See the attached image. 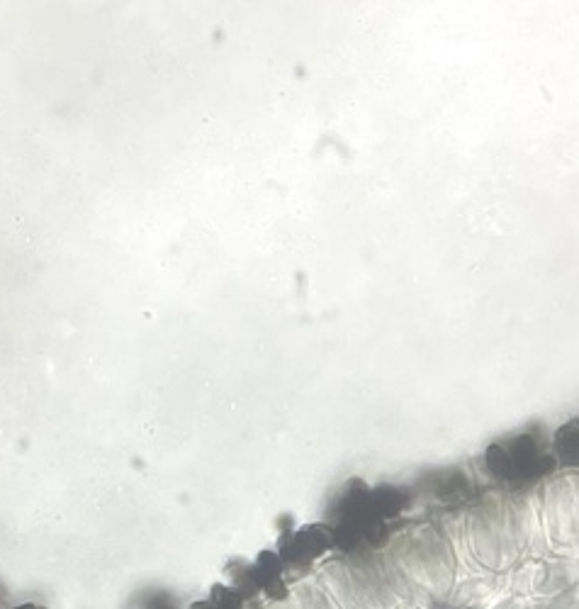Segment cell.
<instances>
[{
    "label": "cell",
    "mask_w": 579,
    "mask_h": 609,
    "mask_svg": "<svg viewBox=\"0 0 579 609\" xmlns=\"http://www.w3.org/2000/svg\"><path fill=\"white\" fill-rule=\"evenodd\" d=\"M334 543V534L324 527H307L297 536L290 539L285 546V558L290 563H309L311 558L321 556Z\"/></svg>",
    "instance_id": "1"
},
{
    "label": "cell",
    "mask_w": 579,
    "mask_h": 609,
    "mask_svg": "<svg viewBox=\"0 0 579 609\" xmlns=\"http://www.w3.org/2000/svg\"><path fill=\"white\" fill-rule=\"evenodd\" d=\"M212 609H239L241 607V595L236 590H226V587L217 585L212 587Z\"/></svg>",
    "instance_id": "2"
},
{
    "label": "cell",
    "mask_w": 579,
    "mask_h": 609,
    "mask_svg": "<svg viewBox=\"0 0 579 609\" xmlns=\"http://www.w3.org/2000/svg\"><path fill=\"white\" fill-rule=\"evenodd\" d=\"M15 609H37L34 605H20V607H15Z\"/></svg>",
    "instance_id": "3"
}]
</instances>
